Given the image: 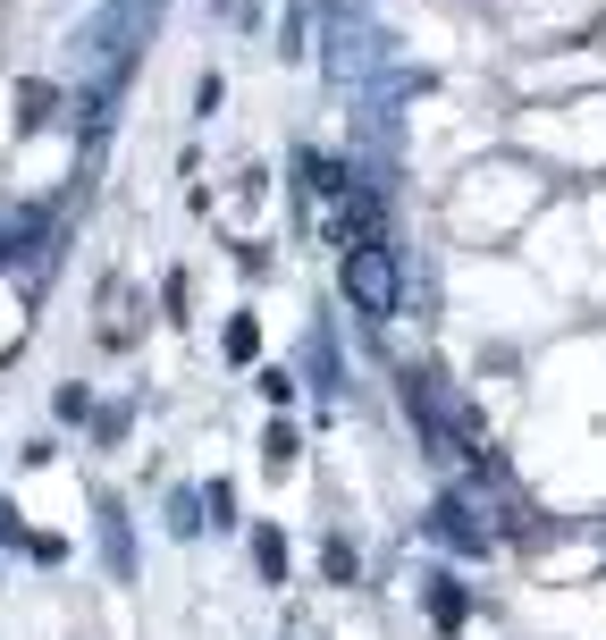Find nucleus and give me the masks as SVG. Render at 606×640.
Segmentation results:
<instances>
[{"instance_id":"3","label":"nucleus","mask_w":606,"mask_h":640,"mask_svg":"<svg viewBox=\"0 0 606 640\" xmlns=\"http://www.w3.org/2000/svg\"><path fill=\"white\" fill-rule=\"evenodd\" d=\"M430 615H438V632H455L463 624V590L455 581H430Z\"/></svg>"},{"instance_id":"1","label":"nucleus","mask_w":606,"mask_h":640,"mask_svg":"<svg viewBox=\"0 0 606 640\" xmlns=\"http://www.w3.org/2000/svg\"><path fill=\"white\" fill-rule=\"evenodd\" d=\"M396 287H405V279H396V254H387V245H354V254H346V304L362 320L396 312Z\"/></svg>"},{"instance_id":"2","label":"nucleus","mask_w":606,"mask_h":640,"mask_svg":"<svg viewBox=\"0 0 606 640\" xmlns=\"http://www.w3.org/2000/svg\"><path fill=\"white\" fill-rule=\"evenodd\" d=\"M430 522H438V540H447V547H463V556H472V547H488V531H472V522H463V506H438Z\"/></svg>"},{"instance_id":"4","label":"nucleus","mask_w":606,"mask_h":640,"mask_svg":"<svg viewBox=\"0 0 606 640\" xmlns=\"http://www.w3.org/2000/svg\"><path fill=\"white\" fill-rule=\"evenodd\" d=\"M320 565H329V581H354V547H346V540H329V556H320Z\"/></svg>"}]
</instances>
